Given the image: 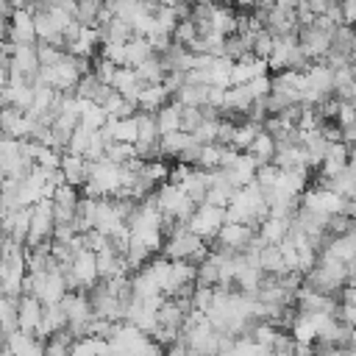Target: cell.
<instances>
[{
  "label": "cell",
  "mask_w": 356,
  "mask_h": 356,
  "mask_svg": "<svg viewBox=\"0 0 356 356\" xmlns=\"http://www.w3.org/2000/svg\"><path fill=\"white\" fill-rule=\"evenodd\" d=\"M206 253H209L206 239H200L197 234H192L186 228V222H181L164 239V248H161V256H167L170 261H192V264H200L206 259Z\"/></svg>",
  "instance_id": "cell-1"
},
{
  "label": "cell",
  "mask_w": 356,
  "mask_h": 356,
  "mask_svg": "<svg viewBox=\"0 0 356 356\" xmlns=\"http://www.w3.org/2000/svg\"><path fill=\"white\" fill-rule=\"evenodd\" d=\"M303 284H306L309 289H317V292L334 298V292H339V289L348 286V264H342V261H337V259L320 253L314 270L303 275Z\"/></svg>",
  "instance_id": "cell-2"
},
{
  "label": "cell",
  "mask_w": 356,
  "mask_h": 356,
  "mask_svg": "<svg viewBox=\"0 0 356 356\" xmlns=\"http://www.w3.org/2000/svg\"><path fill=\"white\" fill-rule=\"evenodd\" d=\"M312 61L303 56L300 44H298V33L292 36H275V50L267 58V67L273 72H286V70H306Z\"/></svg>",
  "instance_id": "cell-3"
},
{
  "label": "cell",
  "mask_w": 356,
  "mask_h": 356,
  "mask_svg": "<svg viewBox=\"0 0 356 356\" xmlns=\"http://www.w3.org/2000/svg\"><path fill=\"white\" fill-rule=\"evenodd\" d=\"M300 206L309 209V211H314V214H320V217H334V214H342L345 197L337 195L334 189L317 184V186H312V189H306L300 195Z\"/></svg>",
  "instance_id": "cell-4"
},
{
  "label": "cell",
  "mask_w": 356,
  "mask_h": 356,
  "mask_svg": "<svg viewBox=\"0 0 356 356\" xmlns=\"http://www.w3.org/2000/svg\"><path fill=\"white\" fill-rule=\"evenodd\" d=\"M222 225H225V209L211 206V203H200L195 209V214L189 217V222H186V228L192 234H197L200 239H214Z\"/></svg>",
  "instance_id": "cell-5"
},
{
  "label": "cell",
  "mask_w": 356,
  "mask_h": 356,
  "mask_svg": "<svg viewBox=\"0 0 356 356\" xmlns=\"http://www.w3.org/2000/svg\"><path fill=\"white\" fill-rule=\"evenodd\" d=\"M256 236V228L253 225H245V222H225L220 228V234L214 236V248L220 250H231V253H245L250 248V239Z\"/></svg>",
  "instance_id": "cell-6"
},
{
  "label": "cell",
  "mask_w": 356,
  "mask_h": 356,
  "mask_svg": "<svg viewBox=\"0 0 356 356\" xmlns=\"http://www.w3.org/2000/svg\"><path fill=\"white\" fill-rule=\"evenodd\" d=\"M8 42L11 44H36V28H33V11L17 8L8 19Z\"/></svg>",
  "instance_id": "cell-7"
},
{
  "label": "cell",
  "mask_w": 356,
  "mask_h": 356,
  "mask_svg": "<svg viewBox=\"0 0 356 356\" xmlns=\"http://www.w3.org/2000/svg\"><path fill=\"white\" fill-rule=\"evenodd\" d=\"M350 161V147L339 139V142H328L325 147V156H323V164L317 167L320 170V181H328L334 175H339Z\"/></svg>",
  "instance_id": "cell-8"
},
{
  "label": "cell",
  "mask_w": 356,
  "mask_h": 356,
  "mask_svg": "<svg viewBox=\"0 0 356 356\" xmlns=\"http://www.w3.org/2000/svg\"><path fill=\"white\" fill-rule=\"evenodd\" d=\"M267 70H270V67H267L264 58L248 53V56H242L239 61H234V70H231V86H245V83H250L253 78L267 75Z\"/></svg>",
  "instance_id": "cell-9"
},
{
  "label": "cell",
  "mask_w": 356,
  "mask_h": 356,
  "mask_svg": "<svg viewBox=\"0 0 356 356\" xmlns=\"http://www.w3.org/2000/svg\"><path fill=\"white\" fill-rule=\"evenodd\" d=\"M61 172H64V181L70 186L83 189V184L89 181V159L75 156V153H64L61 156Z\"/></svg>",
  "instance_id": "cell-10"
},
{
  "label": "cell",
  "mask_w": 356,
  "mask_h": 356,
  "mask_svg": "<svg viewBox=\"0 0 356 356\" xmlns=\"http://www.w3.org/2000/svg\"><path fill=\"white\" fill-rule=\"evenodd\" d=\"M306 78H309V89H314L323 97L334 95V67H328L325 61H312L306 67Z\"/></svg>",
  "instance_id": "cell-11"
},
{
  "label": "cell",
  "mask_w": 356,
  "mask_h": 356,
  "mask_svg": "<svg viewBox=\"0 0 356 356\" xmlns=\"http://www.w3.org/2000/svg\"><path fill=\"white\" fill-rule=\"evenodd\" d=\"M100 134L106 136V142H128V145H136V139H139V134H136V117H125V120L108 117V122L100 128Z\"/></svg>",
  "instance_id": "cell-12"
},
{
  "label": "cell",
  "mask_w": 356,
  "mask_h": 356,
  "mask_svg": "<svg viewBox=\"0 0 356 356\" xmlns=\"http://www.w3.org/2000/svg\"><path fill=\"white\" fill-rule=\"evenodd\" d=\"M167 103H172V95L167 92L164 83H145L139 97H136V108L139 111H150V114H156Z\"/></svg>",
  "instance_id": "cell-13"
},
{
  "label": "cell",
  "mask_w": 356,
  "mask_h": 356,
  "mask_svg": "<svg viewBox=\"0 0 356 356\" xmlns=\"http://www.w3.org/2000/svg\"><path fill=\"white\" fill-rule=\"evenodd\" d=\"M42 300H36L33 295H19V303H17V314H19V331H28L33 334L39 320H42Z\"/></svg>",
  "instance_id": "cell-14"
},
{
  "label": "cell",
  "mask_w": 356,
  "mask_h": 356,
  "mask_svg": "<svg viewBox=\"0 0 356 356\" xmlns=\"http://www.w3.org/2000/svg\"><path fill=\"white\" fill-rule=\"evenodd\" d=\"M97 31H100V42L103 44H125L134 36V28L120 17H108L106 22L97 25Z\"/></svg>",
  "instance_id": "cell-15"
},
{
  "label": "cell",
  "mask_w": 356,
  "mask_h": 356,
  "mask_svg": "<svg viewBox=\"0 0 356 356\" xmlns=\"http://www.w3.org/2000/svg\"><path fill=\"white\" fill-rule=\"evenodd\" d=\"M95 256H97V273H100V281H108V278L122 275V273H131L128 264H125V256H120L111 245H108L106 250L95 253Z\"/></svg>",
  "instance_id": "cell-16"
},
{
  "label": "cell",
  "mask_w": 356,
  "mask_h": 356,
  "mask_svg": "<svg viewBox=\"0 0 356 356\" xmlns=\"http://www.w3.org/2000/svg\"><path fill=\"white\" fill-rule=\"evenodd\" d=\"M211 31H217L222 36H234L239 31V14L231 6L214 3L211 6Z\"/></svg>",
  "instance_id": "cell-17"
},
{
  "label": "cell",
  "mask_w": 356,
  "mask_h": 356,
  "mask_svg": "<svg viewBox=\"0 0 356 356\" xmlns=\"http://www.w3.org/2000/svg\"><path fill=\"white\" fill-rule=\"evenodd\" d=\"M192 145H197V142H195V136L186 134V131H172V134H164V136L159 139L161 159H178V156H181L186 147H192Z\"/></svg>",
  "instance_id": "cell-18"
},
{
  "label": "cell",
  "mask_w": 356,
  "mask_h": 356,
  "mask_svg": "<svg viewBox=\"0 0 356 356\" xmlns=\"http://www.w3.org/2000/svg\"><path fill=\"white\" fill-rule=\"evenodd\" d=\"M275 150H278L275 136H273V134H267V131H261V134L250 142V147H248L245 153H248V156L261 167V164H270V161L275 159Z\"/></svg>",
  "instance_id": "cell-19"
},
{
  "label": "cell",
  "mask_w": 356,
  "mask_h": 356,
  "mask_svg": "<svg viewBox=\"0 0 356 356\" xmlns=\"http://www.w3.org/2000/svg\"><path fill=\"white\" fill-rule=\"evenodd\" d=\"M289 228H292V220H281V217H267L259 228H256V234H259V239L264 242V245H281L284 239H286V234H289Z\"/></svg>",
  "instance_id": "cell-20"
},
{
  "label": "cell",
  "mask_w": 356,
  "mask_h": 356,
  "mask_svg": "<svg viewBox=\"0 0 356 356\" xmlns=\"http://www.w3.org/2000/svg\"><path fill=\"white\" fill-rule=\"evenodd\" d=\"M206 97H209V86L184 83V86L172 95V103H178L181 108H203V106H206Z\"/></svg>",
  "instance_id": "cell-21"
},
{
  "label": "cell",
  "mask_w": 356,
  "mask_h": 356,
  "mask_svg": "<svg viewBox=\"0 0 356 356\" xmlns=\"http://www.w3.org/2000/svg\"><path fill=\"white\" fill-rule=\"evenodd\" d=\"M231 70H234V61L228 56H220L211 61V67L206 70V81L209 86H220V89H231Z\"/></svg>",
  "instance_id": "cell-22"
},
{
  "label": "cell",
  "mask_w": 356,
  "mask_h": 356,
  "mask_svg": "<svg viewBox=\"0 0 356 356\" xmlns=\"http://www.w3.org/2000/svg\"><path fill=\"white\" fill-rule=\"evenodd\" d=\"M261 131H264L261 125H256V122H250V120H242V122H236V125H234V134H231V145H228V147H234V150L245 153V150L250 147V142H253Z\"/></svg>",
  "instance_id": "cell-23"
},
{
  "label": "cell",
  "mask_w": 356,
  "mask_h": 356,
  "mask_svg": "<svg viewBox=\"0 0 356 356\" xmlns=\"http://www.w3.org/2000/svg\"><path fill=\"white\" fill-rule=\"evenodd\" d=\"M259 267L264 270V275H284V273H289L278 245H264L259 250Z\"/></svg>",
  "instance_id": "cell-24"
},
{
  "label": "cell",
  "mask_w": 356,
  "mask_h": 356,
  "mask_svg": "<svg viewBox=\"0 0 356 356\" xmlns=\"http://www.w3.org/2000/svg\"><path fill=\"white\" fill-rule=\"evenodd\" d=\"M156 125H159V134H172V131H181V106L178 103H167L156 111Z\"/></svg>",
  "instance_id": "cell-25"
},
{
  "label": "cell",
  "mask_w": 356,
  "mask_h": 356,
  "mask_svg": "<svg viewBox=\"0 0 356 356\" xmlns=\"http://www.w3.org/2000/svg\"><path fill=\"white\" fill-rule=\"evenodd\" d=\"M150 56H153V50H150V44H147L145 36H131L125 42V67H139Z\"/></svg>",
  "instance_id": "cell-26"
},
{
  "label": "cell",
  "mask_w": 356,
  "mask_h": 356,
  "mask_svg": "<svg viewBox=\"0 0 356 356\" xmlns=\"http://www.w3.org/2000/svg\"><path fill=\"white\" fill-rule=\"evenodd\" d=\"M106 122H108V114L103 111V106L92 103V100H83V106H81V125L86 131H100Z\"/></svg>",
  "instance_id": "cell-27"
},
{
  "label": "cell",
  "mask_w": 356,
  "mask_h": 356,
  "mask_svg": "<svg viewBox=\"0 0 356 356\" xmlns=\"http://www.w3.org/2000/svg\"><path fill=\"white\" fill-rule=\"evenodd\" d=\"M134 70H136V78H139L142 83H161L164 75H167V70H164V64H161L159 56L145 58V61H142L139 67H134Z\"/></svg>",
  "instance_id": "cell-28"
},
{
  "label": "cell",
  "mask_w": 356,
  "mask_h": 356,
  "mask_svg": "<svg viewBox=\"0 0 356 356\" xmlns=\"http://www.w3.org/2000/svg\"><path fill=\"white\" fill-rule=\"evenodd\" d=\"M106 159L114 164H128L131 159H136V147L128 142H108L106 145Z\"/></svg>",
  "instance_id": "cell-29"
},
{
  "label": "cell",
  "mask_w": 356,
  "mask_h": 356,
  "mask_svg": "<svg viewBox=\"0 0 356 356\" xmlns=\"http://www.w3.org/2000/svg\"><path fill=\"white\" fill-rule=\"evenodd\" d=\"M178 22H181L178 8H170V6H159V8H156V28H159V31L172 33V31L178 28Z\"/></svg>",
  "instance_id": "cell-30"
},
{
  "label": "cell",
  "mask_w": 356,
  "mask_h": 356,
  "mask_svg": "<svg viewBox=\"0 0 356 356\" xmlns=\"http://www.w3.org/2000/svg\"><path fill=\"white\" fill-rule=\"evenodd\" d=\"M273 50H275V36L267 31V28H261L259 33H256V39H253V56H259V58H270L273 56Z\"/></svg>",
  "instance_id": "cell-31"
},
{
  "label": "cell",
  "mask_w": 356,
  "mask_h": 356,
  "mask_svg": "<svg viewBox=\"0 0 356 356\" xmlns=\"http://www.w3.org/2000/svg\"><path fill=\"white\" fill-rule=\"evenodd\" d=\"M36 56H39L42 67H53V64H58L67 56V50H61L56 44H47V42H36Z\"/></svg>",
  "instance_id": "cell-32"
},
{
  "label": "cell",
  "mask_w": 356,
  "mask_h": 356,
  "mask_svg": "<svg viewBox=\"0 0 356 356\" xmlns=\"http://www.w3.org/2000/svg\"><path fill=\"white\" fill-rule=\"evenodd\" d=\"M89 136H92V131H86L83 125H78V128L72 131V136H70V142H67V150H64V153L83 156V153H86V147H89Z\"/></svg>",
  "instance_id": "cell-33"
},
{
  "label": "cell",
  "mask_w": 356,
  "mask_h": 356,
  "mask_svg": "<svg viewBox=\"0 0 356 356\" xmlns=\"http://www.w3.org/2000/svg\"><path fill=\"white\" fill-rule=\"evenodd\" d=\"M278 178H281V167H275L273 161H270V164H261V167L256 170V184H259L261 189H273V186L278 184Z\"/></svg>",
  "instance_id": "cell-34"
},
{
  "label": "cell",
  "mask_w": 356,
  "mask_h": 356,
  "mask_svg": "<svg viewBox=\"0 0 356 356\" xmlns=\"http://www.w3.org/2000/svg\"><path fill=\"white\" fill-rule=\"evenodd\" d=\"M245 89L250 92V97H253V100H264V97L273 92V78H270V75L253 78L250 83H245Z\"/></svg>",
  "instance_id": "cell-35"
},
{
  "label": "cell",
  "mask_w": 356,
  "mask_h": 356,
  "mask_svg": "<svg viewBox=\"0 0 356 356\" xmlns=\"http://www.w3.org/2000/svg\"><path fill=\"white\" fill-rule=\"evenodd\" d=\"M92 72L97 75V81L100 83H106V86H111V81H114V75H117V64H111V61H106V58H95V67H92Z\"/></svg>",
  "instance_id": "cell-36"
},
{
  "label": "cell",
  "mask_w": 356,
  "mask_h": 356,
  "mask_svg": "<svg viewBox=\"0 0 356 356\" xmlns=\"http://www.w3.org/2000/svg\"><path fill=\"white\" fill-rule=\"evenodd\" d=\"M100 58L125 67V44H100Z\"/></svg>",
  "instance_id": "cell-37"
},
{
  "label": "cell",
  "mask_w": 356,
  "mask_h": 356,
  "mask_svg": "<svg viewBox=\"0 0 356 356\" xmlns=\"http://www.w3.org/2000/svg\"><path fill=\"white\" fill-rule=\"evenodd\" d=\"M61 150H53V147H42V153H39V159H36V164L39 167H44V170H61Z\"/></svg>",
  "instance_id": "cell-38"
},
{
  "label": "cell",
  "mask_w": 356,
  "mask_h": 356,
  "mask_svg": "<svg viewBox=\"0 0 356 356\" xmlns=\"http://www.w3.org/2000/svg\"><path fill=\"white\" fill-rule=\"evenodd\" d=\"M200 122H203V111L200 108H181V131L192 134Z\"/></svg>",
  "instance_id": "cell-39"
},
{
  "label": "cell",
  "mask_w": 356,
  "mask_h": 356,
  "mask_svg": "<svg viewBox=\"0 0 356 356\" xmlns=\"http://www.w3.org/2000/svg\"><path fill=\"white\" fill-rule=\"evenodd\" d=\"M337 320H339L342 325H348V328H356V306L339 303V306H337Z\"/></svg>",
  "instance_id": "cell-40"
},
{
  "label": "cell",
  "mask_w": 356,
  "mask_h": 356,
  "mask_svg": "<svg viewBox=\"0 0 356 356\" xmlns=\"http://www.w3.org/2000/svg\"><path fill=\"white\" fill-rule=\"evenodd\" d=\"M339 8H342V22L356 28V0H339Z\"/></svg>",
  "instance_id": "cell-41"
},
{
  "label": "cell",
  "mask_w": 356,
  "mask_h": 356,
  "mask_svg": "<svg viewBox=\"0 0 356 356\" xmlns=\"http://www.w3.org/2000/svg\"><path fill=\"white\" fill-rule=\"evenodd\" d=\"M342 142L353 150L356 147V125H350V128H342Z\"/></svg>",
  "instance_id": "cell-42"
},
{
  "label": "cell",
  "mask_w": 356,
  "mask_h": 356,
  "mask_svg": "<svg viewBox=\"0 0 356 356\" xmlns=\"http://www.w3.org/2000/svg\"><path fill=\"white\" fill-rule=\"evenodd\" d=\"M11 14H14L11 3H8V0H0V25H6V22L11 19Z\"/></svg>",
  "instance_id": "cell-43"
},
{
  "label": "cell",
  "mask_w": 356,
  "mask_h": 356,
  "mask_svg": "<svg viewBox=\"0 0 356 356\" xmlns=\"http://www.w3.org/2000/svg\"><path fill=\"white\" fill-rule=\"evenodd\" d=\"M348 284H350V286H356V261H350V264H348Z\"/></svg>",
  "instance_id": "cell-44"
},
{
  "label": "cell",
  "mask_w": 356,
  "mask_h": 356,
  "mask_svg": "<svg viewBox=\"0 0 356 356\" xmlns=\"http://www.w3.org/2000/svg\"><path fill=\"white\" fill-rule=\"evenodd\" d=\"M348 167H350V170H356V147L350 150V161H348Z\"/></svg>",
  "instance_id": "cell-45"
},
{
  "label": "cell",
  "mask_w": 356,
  "mask_h": 356,
  "mask_svg": "<svg viewBox=\"0 0 356 356\" xmlns=\"http://www.w3.org/2000/svg\"><path fill=\"white\" fill-rule=\"evenodd\" d=\"M350 103L356 106V83H353V92H350Z\"/></svg>",
  "instance_id": "cell-46"
},
{
  "label": "cell",
  "mask_w": 356,
  "mask_h": 356,
  "mask_svg": "<svg viewBox=\"0 0 356 356\" xmlns=\"http://www.w3.org/2000/svg\"><path fill=\"white\" fill-rule=\"evenodd\" d=\"M189 3H217V0H189Z\"/></svg>",
  "instance_id": "cell-47"
},
{
  "label": "cell",
  "mask_w": 356,
  "mask_h": 356,
  "mask_svg": "<svg viewBox=\"0 0 356 356\" xmlns=\"http://www.w3.org/2000/svg\"><path fill=\"white\" fill-rule=\"evenodd\" d=\"M350 61H353V64H356V50H353V58H350Z\"/></svg>",
  "instance_id": "cell-48"
}]
</instances>
